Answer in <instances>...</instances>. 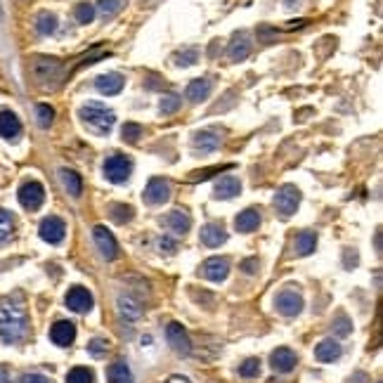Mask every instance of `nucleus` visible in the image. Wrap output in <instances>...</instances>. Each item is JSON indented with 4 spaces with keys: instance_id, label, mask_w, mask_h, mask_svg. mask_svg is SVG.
<instances>
[{
    "instance_id": "42",
    "label": "nucleus",
    "mask_w": 383,
    "mask_h": 383,
    "mask_svg": "<svg viewBox=\"0 0 383 383\" xmlns=\"http://www.w3.org/2000/svg\"><path fill=\"white\" fill-rule=\"evenodd\" d=\"M334 332L339 334V336H348V334L353 332V327H351V322H348L346 315H339V317H336V322H334Z\"/></svg>"
},
{
    "instance_id": "46",
    "label": "nucleus",
    "mask_w": 383,
    "mask_h": 383,
    "mask_svg": "<svg viewBox=\"0 0 383 383\" xmlns=\"http://www.w3.org/2000/svg\"><path fill=\"white\" fill-rule=\"evenodd\" d=\"M166 383H192V381L187 379V376H183V374H173V376H168Z\"/></svg>"
},
{
    "instance_id": "32",
    "label": "nucleus",
    "mask_w": 383,
    "mask_h": 383,
    "mask_svg": "<svg viewBox=\"0 0 383 383\" xmlns=\"http://www.w3.org/2000/svg\"><path fill=\"white\" fill-rule=\"evenodd\" d=\"M109 216H111L114 223L126 225V223H130V220H133L135 211H133V206H128V204H114L111 211H109Z\"/></svg>"
},
{
    "instance_id": "35",
    "label": "nucleus",
    "mask_w": 383,
    "mask_h": 383,
    "mask_svg": "<svg viewBox=\"0 0 383 383\" xmlns=\"http://www.w3.org/2000/svg\"><path fill=\"white\" fill-rule=\"evenodd\" d=\"M173 59H176V66H183V69H187V66H194L199 59V50L197 48H187L183 52H176L173 55Z\"/></svg>"
},
{
    "instance_id": "7",
    "label": "nucleus",
    "mask_w": 383,
    "mask_h": 383,
    "mask_svg": "<svg viewBox=\"0 0 383 383\" xmlns=\"http://www.w3.org/2000/svg\"><path fill=\"white\" fill-rule=\"evenodd\" d=\"M45 201V187L36 183V180H29L19 187V204H22L26 211H36V208L43 206Z\"/></svg>"
},
{
    "instance_id": "25",
    "label": "nucleus",
    "mask_w": 383,
    "mask_h": 383,
    "mask_svg": "<svg viewBox=\"0 0 383 383\" xmlns=\"http://www.w3.org/2000/svg\"><path fill=\"white\" fill-rule=\"evenodd\" d=\"M234 227L241 232V234H248V232H255L260 227V213L255 208H246L241 211L237 218H234Z\"/></svg>"
},
{
    "instance_id": "3",
    "label": "nucleus",
    "mask_w": 383,
    "mask_h": 383,
    "mask_svg": "<svg viewBox=\"0 0 383 383\" xmlns=\"http://www.w3.org/2000/svg\"><path fill=\"white\" fill-rule=\"evenodd\" d=\"M64 64L57 57H33L31 59V76L40 88H57L62 80Z\"/></svg>"
},
{
    "instance_id": "9",
    "label": "nucleus",
    "mask_w": 383,
    "mask_h": 383,
    "mask_svg": "<svg viewBox=\"0 0 383 383\" xmlns=\"http://www.w3.org/2000/svg\"><path fill=\"white\" fill-rule=\"evenodd\" d=\"M227 274H230V260L223 258V255H213L201 263V277L208 281H225Z\"/></svg>"
},
{
    "instance_id": "26",
    "label": "nucleus",
    "mask_w": 383,
    "mask_h": 383,
    "mask_svg": "<svg viewBox=\"0 0 383 383\" xmlns=\"http://www.w3.org/2000/svg\"><path fill=\"white\" fill-rule=\"evenodd\" d=\"M107 383H135L130 367L123 360H116L107 367Z\"/></svg>"
},
{
    "instance_id": "14",
    "label": "nucleus",
    "mask_w": 383,
    "mask_h": 383,
    "mask_svg": "<svg viewBox=\"0 0 383 383\" xmlns=\"http://www.w3.org/2000/svg\"><path fill=\"white\" fill-rule=\"evenodd\" d=\"M50 341L59 348H69L76 341V324L69 320H57L50 327Z\"/></svg>"
},
{
    "instance_id": "19",
    "label": "nucleus",
    "mask_w": 383,
    "mask_h": 383,
    "mask_svg": "<svg viewBox=\"0 0 383 383\" xmlns=\"http://www.w3.org/2000/svg\"><path fill=\"white\" fill-rule=\"evenodd\" d=\"M95 88H97V92H102L107 97L118 95V92L123 90V76L116 71L102 73V76H97V80H95Z\"/></svg>"
},
{
    "instance_id": "1",
    "label": "nucleus",
    "mask_w": 383,
    "mask_h": 383,
    "mask_svg": "<svg viewBox=\"0 0 383 383\" xmlns=\"http://www.w3.org/2000/svg\"><path fill=\"white\" fill-rule=\"evenodd\" d=\"M29 334V312L22 293L5 296L0 300V341L8 346L22 344Z\"/></svg>"
},
{
    "instance_id": "17",
    "label": "nucleus",
    "mask_w": 383,
    "mask_h": 383,
    "mask_svg": "<svg viewBox=\"0 0 383 383\" xmlns=\"http://www.w3.org/2000/svg\"><path fill=\"white\" fill-rule=\"evenodd\" d=\"M248 55H251V36L246 31L234 33V38L230 40V48H227V57L232 62H244Z\"/></svg>"
},
{
    "instance_id": "30",
    "label": "nucleus",
    "mask_w": 383,
    "mask_h": 383,
    "mask_svg": "<svg viewBox=\"0 0 383 383\" xmlns=\"http://www.w3.org/2000/svg\"><path fill=\"white\" fill-rule=\"evenodd\" d=\"M36 31L40 33V36H50V33H55L57 31V17L48 10L38 12L36 15Z\"/></svg>"
},
{
    "instance_id": "22",
    "label": "nucleus",
    "mask_w": 383,
    "mask_h": 383,
    "mask_svg": "<svg viewBox=\"0 0 383 383\" xmlns=\"http://www.w3.org/2000/svg\"><path fill=\"white\" fill-rule=\"evenodd\" d=\"M116 308H118L121 320H126V322H138L142 317V305H140L135 298H130V296H118Z\"/></svg>"
},
{
    "instance_id": "28",
    "label": "nucleus",
    "mask_w": 383,
    "mask_h": 383,
    "mask_svg": "<svg viewBox=\"0 0 383 383\" xmlns=\"http://www.w3.org/2000/svg\"><path fill=\"white\" fill-rule=\"evenodd\" d=\"M59 178H62L64 190L69 192L73 199H78L80 192H83V180H80L78 173L71 171V168H62V171H59Z\"/></svg>"
},
{
    "instance_id": "16",
    "label": "nucleus",
    "mask_w": 383,
    "mask_h": 383,
    "mask_svg": "<svg viewBox=\"0 0 383 383\" xmlns=\"http://www.w3.org/2000/svg\"><path fill=\"white\" fill-rule=\"evenodd\" d=\"M270 365L274 372H279V374H288V372H293L296 365H298V355H296L291 348H277V351H272L270 355Z\"/></svg>"
},
{
    "instance_id": "29",
    "label": "nucleus",
    "mask_w": 383,
    "mask_h": 383,
    "mask_svg": "<svg viewBox=\"0 0 383 383\" xmlns=\"http://www.w3.org/2000/svg\"><path fill=\"white\" fill-rule=\"evenodd\" d=\"M315 246H317V234L308 232V230L300 232L293 241V248H296V253H298V255H310L315 251Z\"/></svg>"
},
{
    "instance_id": "40",
    "label": "nucleus",
    "mask_w": 383,
    "mask_h": 383,
    "mask_svg": "<svg viewBox=\"0 0 383 383\" xmlns=\"http://www.w3.org/2000/svg\"><path fill=\"white\" fill-rule=\"evenodd\" d=\"M140 135H142V126H138V123H126L123 130H121L123 142H138Z\"/></svg>"
},
{
    "instance_id": "41",
    "label": "nucleus",
    "mask_w": 383,
    "mask_h": 383,
    "mask_svg": "<svg viewBox=\"0 0 383 383\" xmlns=\"http://www.w3.org/2000/svg\"><path fill=\"white\" fill-rule=\"evenodd\" d=\"M107 351H109V341H107V339H92L90 344H88V353L95 355V358L104 355Z\"/></svg>"
},
{
    "instance_id": "8",
    "label": "nucleus",
    "mask_w": 383,
    "mask_h": 383,
    "mask_svg": "<svg viewBox=\"0 0 383 383\" xmlns=\"http://www.w3.org/2000/svg\"><path fill=\"white\" fill-rule=\"evenodd\" d=\"M64 303L66 308H69L71 312H90L92 310V293L88 291V288H83V286H71L69 291H66L64 296Z\"/></svg>"
},
{
    "instance_id": "21",
    "label": "nucleus",
    "mask_w": 383,
    "mask_h": 383,
    "mask_svg": "<svg viewBox=\"0 0 383 383\" xmlns=\"http://www.w3.org/2000/svg\"><path fill=\"white\" fill-rule=\"evenodd\" d=\"M192 147L197 152H204V154L216 152L220 147V135L216 130H197L192 135Z\"/></svg>"
},
{
    "instance_id": "6",
    "label": "nucleus",
    "mask_w": 383,
    "mask_h": 383,
    "mask_svg": "<svg viewBox=\"0 0 383 383\" xmlns=\"http://www.w3.org/2000/svg\"><path fill=\"white\" fill-rule=\"evenodd\" d=\"M274 308L284 317H296V315H300V310H303V296L291 291V288H284L274 298Z\"/></svg>"
},
{
    "instance_id": "11",
    "label": "nucleus",
    "mask_w": 383,
    "mask_h": 383,
    "mask_svg": "<svg viewBox=\"0 0 383 383\" xmlns=\"http://www.w3.org/2000/svg\"><path fill=\"white\" fill-rule=\"evenodd\" d=\"M166 339H168V346H171L178 355H190L192 353L190 334H187L185 327L178 324V322H171V324L166 327Z\"/></svg>"
},
{
    "instance_id": "31",
    "label": "nucleus",
    "mask_w": 383,
    "mask_h": 383,
    "mask_svg": "<svg viewBox=\"0 0 383 383\" xmlns=\"http://www.w3.org/2000/svg\"><path fill=\"white\" fill-rule=\"evenodd\" d=\"M128 3V0H97V10L104 19H111L116 17L121 10H123V5Z\"/></svg>"
},
{
    "instance_id": "20",
    "label": "nucleus",
    "mask_w": 383,
    "mask_h": 383,
    "mask_svg": "<svg viewBox=\"0 0 383 383\" xmlns=\"http://www.w3.org/2000/svg\"><path fill=\"white\" fill-rule=\"evenodd\" d=\"M211 90H213V80L211 78H197V80H192V83L187 85L185 97L190 99V102L199 104V102H204V99L211 97Z\"/></svg>"
},
{
    "instance_id": "15",
    "label": "nucleus",
    "mask_w": 383,
    "mask_h": 383,
    "mask_svg": "<svg viewBox=\"0 0 383 383\" xmlns=\"http://www.w3.org/2000/svg\"><path fill=\"white\" fill-rule=\"evenodd\" d=\"M159 223H161V227H166V230H171L176 234H187L192 227V216L187 211H183V208H176V211L166 213Z\"/></svg>"
},
{
    "instance_id": "47",
    "label": "nucleus",
    "mask_w": 383,
    "mask_h": 383,
    "mask_svg": "<svg viewBox=\"0 0 383 383\" xmlns=\"http://www.w3.org/2000/svg\"><path fill=\"white\" fill-rule=\"evenodd\" d=\"M0 383H10V374L5 367H0Z\"/></svg>"
},
{
    "instance_id": "4",
    "label": "nucleus",
    "mask_w": 383,
    "mask_h": 383,
    "mask_svg": "<svg viewBox=\"0 0 383 383\" xmlns=\"http://www.w3.org/2000/svg\"><path fill=\"white\" fill-rule=\"evenodd\" d=\"M102 171H104V178L109 180V183L121 185V183H126V180L130 178L133 164H130V159L123 157V154H111V157H107Z\"/></svg>"
},
{
    "instance_id": "43",
    "label": "nucleus",
    "mask_w": 383,
    "mask_h": 383,
    "mask_svg": "<svg viewBox=\"0 0 383 383\" xmlns=\"http://www.w3.org/2000/svg\"><path fill=\"white\" fill-rule=\"evenodd\" d=\"M17 383H50V381H48V376L29 372V374H22V379H19Z\"/></svg>"
},
{
    "instance_id": "45",
    "label": "nucleus",
    "mask_w": 383,
    "mask_h": 383,
    "mask_svg": "<svg viewBox=\"0 0 383 383\" xmlns=\"http://www.w3.org/2000/svg\"><path fill=\"white\" fill-rule=\"evenodd\" d=\"M241 272H246V274L258 272V258H246L244 263H241Z\"/></svg>"
},
{
    "instance_id": "27",
    "label": "nucleus",
    "mask_w": 383,
    "mask_h": 383,
    "mask_svg": "<svg viewBox=\"0 0 383 383\" xmlns=\"http://www.w3.org/2000/svg\"><path fill=\"white\" fill-rule=\"evenodd\" d=\"M239 192H241V183H239V180L234 178V176H225V178L218 180L213 197H216V199H234Z\"/></svg>"
},
{
    "instance_id": "23",
    "label": "nucleus",
    "mask_w": 383,
    "mask_h": 383,
    "mask_svg": "<svg viewBox=\"0 0 383 383\" xmlns=\"http://www.w3.org/2000/svg\"><path fill=\"white\" fill-rule=\"evenodd\" d=\"M341 353H344V348H341L339 341H334V339L320 341L317 348H315V358H317L320 362H324V365H329V362H336L341 358Z\"/></svg>"
},
{
    "instance_id": "13",
    "label": "nucleus",
    "mask_w": 383,
    "mask_h": 383,
    "mask_svg": "<svg viewBox=\"0 0 383 383\" xmlns=\"http://www.w3.org/2000/svg\"><path fill=\"white\" fill-rule=\"evenodd\" d=\"M38 234H40V239L48 241V244H59L66 234V225L62 218L48 216V218H43V223H40Z\"/></svg>"
},
{
    "instance_id": "33",
    "label": "nucleus",
    "mask_w": 383,
    "mask_h": 383,
    "mask_svg": "<svg viewBox=\"0 0 383 383\" xmlns=\"http://www.w3.org/2000/svg\"><path fill=\"white\" fill-rule=\"evenodd\" d=\"M66 383H95V372L88 367H73L66 374Z\"/></svg>"
},
{
    "instance_id": "37",
    "label": "nucleus",
    "mask_w": 383,
    "mask_h": 383,
    "mask_svg": "<svg viewBox=\"0 0 383 383\" xmlns=\"http://www.w3.org/2000/svg\"><path fill=\"white\" fill-rule=\"evenodd\" d=\"M36 121L40 128H50V123L55 121V109L50 104H38L36 107Z\"/></svg>"
},
{
    "instance_id": "2",
    "label": "nucleus",
    "mask_w": 383,
    "mask_h": 383,
    "mask_svg": "<svg viewBox=\"0 0 383 383\" xmlns=\"http://www.w3.org/2000/svg\"><path fill=\"white\" fill-rule=\"evenodd\" d=\"M80 121L85 123V128L88 130H92L95 135H109L114 123H116V114H114V109H109V107L99 104V102H88L80 107L78 111Z\"/></svg>"
},
{
    "instance_id": "39",
    "label": "nucleus",
    "mask_w": 383,
    "mask_h": 383,
    "mask_svg": "<svg viewBox=\"0 0 383 383\" xmlns=\"http://www.w3.org/2000/svg\"><path fill=\"white\" fill-rule=\"evenodd\" d=\"M180 104H183V99H180L178 95H166L164 99L159 102V109L164 116H168V114H176L180 109Z\"/></svg>"
},
{
    "instance_id": "44",
    "label": "nucleus",
    "mask_w": 383,
    "mask_h": 383,
    "mask_svg": "<svg viewBox=\"0 0 383 383\" xmlns=\"http://www.w3.org/2000/svg\"><path fill=\"white\" fill-rule=\"evenodd\" d=\"M157 246H159L161 253H176V241H171L168 237H161V239L157 241Z\"/></svg>"
},
{
    "instance_id": "38",
    "label": "nucleus",
    "mask_w": 383,
    "mask_h": 383,
    "mask_svg": "<svg viewBox=\"0 0 383 383\" xmlns=\"http://www.w3.org/2000/svg\"><path fill=\"white\" fill-rule=\"evenodd\" d=\"M73 15H76V22H78V24H90L92 19H95V8H92L90 3H78V5H76V12H73Z\"/></svg>"
},
{
    "instance_id": "24",
    "label": "nucleus",
    "mask_w": 383,
    "mask_h": 383,
    "mask_svg": "<svg viewBox=\"0 0 383 383\" xmlns=\"http://www.w3.org/2000/svg\"><path fill=\"white\" fill-rule=\"evenodd\" d=\"M22 133V121L12 111H0V138L15 140Z\"/></svg>"
},
{
    "instance_id": "36",
    "label": "nucleus",
    "mask_w": 383,
    "mask_h": 383,
    "mask_svg": "<svg viewBox=\"0 0 383 383\" xmlns=\"http://www.w3.org/2000/svg\"><path fill=\"white\" fill-rule=\"evenodd\" d=\"M239 374L244 376V379H258V374H260V360L258 358H248L241 362V367H239Z\"/></svg>"
},
{
    "instance_id": "18",
    "label": "nucleus",
    "mask_w": 383,
    "mask_h": 383,
    "mask_svg": "<svg viewBox=\"0 0 383 383\" xmlns=\"http://www.w3.org/2000/svg\"><path fill=\"white\" fill-rule=\"evenodd\" d=\"M199 239H201V244L208 246V248H218L220 244H225L227 241V232L220 223H208V225L201 227Z\"/></svg>"
},
{
    "instance_id": "5",
    "label": "nucleus",
    "mask_w": 383,
    "mask_h": 383,
    "mask_svg": "<svg viewBox=\"0 0 383 383\" xmlns=\"http://www.w3.org/2000/svg\"><path fill=\"white\" fill-rule=\"evenodd\" d=\"M298 204H300V190L296 185H284L274 194V208H277L281 218H291L298 211Z\"/></svg>"
},
{
    "instance_id": "34",
    "label": "nucleus",
    "mask_w": 383,
    "mask_h": 383,
    "mask_svg": "<svg viewBox=\"0 0 383 383\" xmlns=\"http://www.w3.org/2000/svg\"><path fill=\"white\" fill-rule=\"evenodd\" d=\"M12 232H15V218H12L8 211L0 208V244L8 241L12 237Z\"/></svg>"
},
{
    "instance_id": "10",
    "label": "nucleus",
    "mask_w": 383,
    "mask_h": 383,
    "mask_svg": "<svg viewBox=\"0 0 383 383\" xmlns=\"http://www.w3.org/2000/svg\"><path fill=\"white\" fill-rule=\"evenodd\" d=\"M92 239H95V246L99 248V255L104 260H114L118 255V244L114 239V234L107 230L104 225H95L92 227Z\"/></svg>"
},
{
    "instance_id": "12",
    "label": "nucleus",
    "mask_w": 383,
    "mask_h": 383,
    "mask_svg": "<svg viewBox=\"0 0 383 383\" xmlns=\"http://www.w3.org/2000/svg\"><path fill=\"white\" fill-rule=\"evenodd\" d=\"M142 199L147 201L150 206H161L171 199V183L164 178H152L150 183L145 187V194Z\"/></svg>"
}]
</instances>
